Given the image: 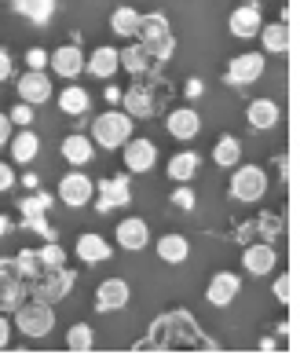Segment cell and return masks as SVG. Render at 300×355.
I'll return each mask as SVG.
<instances>
[{"label": "cell", "mask_w": 300, "mask_h": 355, "mask_svg": "<svg viewBox=\"0 0 300 355\" xmlns=\"http://www.w3.org/2000/svg\"><path fill=\"white\" fill-rule=\"evenodd\" d=\"M15 92H19L22 103H30V107H44L55 88H51V77L44 70H26L15 81Z\"/></svg>", "instance_id": "13"}, {"label": "cell", "mask_w": 300, "mask_h": 355, "mask_svg": "<svg viewBox=\"0 0 300 355\" xmlns=\"http://www.w3.org/2000/svg\"><path fill=\"white\" fill-rule=\"evenodd\" d=\"M267 194V173L260 165H234V176H231V198L242 202V205H256L260 198Z\"/></svg>", "instance_id": "5"}, {"label": "cell", "mask_w": 300, "mask_h": 355, "mask_svg": "<svg viewBox=\"0 0 300 355\" xmlns=\"http://www.w3.org/2000/svg\"><path fill=\"white\" fill-rule=\"evenodd\" d=\"M8 117H11V125H19V128H30L33 125V107H30V103H15V107H11L8 110Z\"/></svg>", "instance_id": "41"}, {"label": "cell", "mask_w": 300, "mask_h": 355, "mask_svg": "<svg viewBox=\"0 0 300 355\" xmlns=\"http://www.w3.org/2000/svg\"><path fill=\"white\" fill-rule=\"evenodd\" d=\"M132 117L125 110H103L99 117H92V143L103 150H117L121 143L132 136Z\"/></svg>", "instance_id": "2"}, {"label": "cell", "mask_w": 300, "mask_h": 355, "mask_svg": "<svg viewBox=\"0 0 300 355\" xmlns=\"http://www.w3.org/2000/svg\"><path fill=\"white\" fill-rule=\"evenodd\" d=\"M73 253H77V260H81V264H107V260L114 257V245L103 239V234L85 231L81 239L73 242Z\"/></svg>", "instance_id": "20"}, {"label": "cell", "mask_w": 300, "mask_h": 355, "mask_svg": "<svg viewBox=\"0 0 300 355\" xmlns=\"http://www.w3.org/2000/svg\"><path fill=\"white\" fill-rule=\"evenodd\" d=\"M48 67H51V73L55 77H62V81H77V77L85 73V51H81V44H62V48H55V51H48Z\"/></svg>", "instance_id": "10"}, {"label": "cell", "mask_w": 300, "mask_h": 355, "mask_svg": "<svg viewBox=\"0 0 300 355\" xmlns=\"http://www.w3.org/2000/svg\"><path fill=\"white\" fill-rule=\"evenodd\" d=\"M161 96H165V85H154V81H139L128 85V92H121V107L132 121H143V117H154L161 107Z\"/></svg>", "instance_id": "3"}, {"label": "cell", "mask_w": 300, "mask_h": 355, "mask_svg": "<svg viewBox=\"0 0 300 355\" xmlns=\"http://www.w3.org/2000/svg\"><path fill=\"white\" fill-rule=\"evenodd\" d=\"M198 168H202V154L198 150H176L173 157H168L165 173H168L173 183H191L194 176H198Z\"/></svg>", "instance_id": "22"}, {"label": "cell", "mask_w": 300, "mask_h": 355, "mask_svg": "<svg viewBox=\"0 0 300 355\" xmlns=\"http://www.w3.org/2000/svg\"><path fill=\"white\" fill-rule=\"evenodd\" d=\"M67 348L77 352V355L92 352V348H96V330H92L88 322H73L70 330H67Z\"/></svg>", "instance_id": "33"}, {"label": "cell", "mask_w": 300, "mask_h": 355, "mask_svg": "<svg viewBox=\"0 0 300 355\" xmlns=\"http://www.w3.org/2000/svg\"><path fill=\"white\" fill-rule=\"evenodd\" d=\"M37 257H41L44 271H48V268H62V264H67V249H62L55 239H48L41 249H37Z\"/></svg>", "instance_id": "37"}, {"label": "cell", "mask_w": 300, "mask_h": 355, "mask_svg": "<svg viewBox=\"0 0 300 355\" xmlns=\"http://www.w3.org/2000/svg\"><path fill=\"white\" fill-rule=\"evenodd\" d=\"M279 103L275 99H253L249 107H245V121H249V128H256V132H267V128L279 125Z\"/></svg>", "instance_id": "24"}, {"label": "cell", "mask_w": 300, "mask_h": 355, "mask_svg": "<svg viewBox=\"0 0 300 355\" xmlns=\"http://www.w3.org/2000/svg\"><path fill=\"white\" fill-rule=\"evenodd\" d=\"M139 44H143V41H139ZM147 51H150L158 62H168V59H173V51H176V37H173V33L154 37V41H147Z\"/></svg>", "instance_id": "38"}, {"label": "cell", "mask_w": 300, "mask_h": 355, "mask_svg": "<svg viewBox=\"0 0 300 355\" xmlns=\"http://www.w3.org/2000/svg\"><path fill=\"white\" fill-rule=\"evenodd\" d=\"M202 92H205V81H202V77H187V81H184V96H187V99H198Z\"/></svg>", "instance_id": "46"}, {"label": "cell", "mask_w": 300, "mask_h": 355, "mask_svg": "<svg viewBox=\"0 0 300 355\" xmlns=\"http://www.w3.org/2000/svg\"><path fill=\"white\" fill-rule=\"evenodd\" d=\"M271 293H275L282 304H290V300H293V275H279L275 286H271Z\"/></svg>", "instance_id": "42"}, {"label": "cell", "mask_w": 300, "mask_h": 355, "mask_svg": "<svg viewBox=\"0 0 300 355\" xmlns=\"http://www.w3.org/2000/svg\"><path fill=\"white\" fill-rule=\"evenodd\" d=\"M11 77H15V59L8 48H0V81H11Z\"/></svg>", "instance_id": "44"}, {"label": "cell", "mask_w": 300, "mask_h": 355, "mask_svg": "<svg viewBox=\"0 0 300 355\" xmlns=\"http://www.w3.org/2000/svg\"><path fill=\"white\" fill-rule=\"evenodd\" d=\"M132 300V286L125 279H103L96 286V311H121Z\"/></svg>", "instance_id": "14"}, {"label": "cell", "mask_w": 300, "mask_h": 355, "mask_svg": "<svg viewBox=\"0 0 300 355\" xmlns=\"http://www.w3.org/2000/svg\"><path fill=\"white\" fill-rule=\"evenodd\" d=\"M22 300H30V282H26V279L15 275V279L0 282V311H4V315H11Z\"/></svg>", "instance_id": "30"}, {"label": "cell", "mask_w": 300, "mask_h": 355, "mask_svg": "<svg viewBox=\"0 0 300 355\" xmlns=\"http://www.w3.org/2000/svg\"><path fill=\"white\" fill-rule=\"evenodd\" d=\"M15 15L30 19L33 26H48L51 15H55V0H11Z\"/></svg>", "instance_id": "29"}, {"label": "cell", "mask_w": 300, "mask_h": 355, "mask_svg": "<svg viewBox=\"0 0 300 355\" xmlns=\"http://www.w3.org/2000/svg\"><path fill=\"white\" fill-rule=\"evenodd\" d=\"M282 234V220L275 216V213H260L253 223H238V234H234V239H238L242 245L245 242H275Z\"/></svg>", "instance_id": "17"}, {"label": "cell", "mask_w": 300, "mask_h": 355, "mask_svg": "<svg viewBox=\"0 0 300 355\" xmlns=\"http://www.w3.org/2000/svg\"><path fill=\"white\" fill-rule=\"evenodd\" d=\"M165 33H173L168 30V19L161 15V11H150V15H139V22H136V41H154V37H165Z\"/></svg>", "instance_id": "31"}, {"label": "cell", "mask_w": 300, "mask_h": 355, "mask_svg": "<svg viewBox=\"0 0 300 355\" xmlns=\"http://www.w3.org/2000/svg\"><path fill=\"white\" fill-rule=\"evenodd\" d=\"M26 67H30V70H44L48 67V51L44 48H30V51H26Z\"/></svg>", "instance_id": "43"}, {"label": "cell", "mask_w": 300, "mask_h": 355, "mask_svg": "<svg viewBox=\"0 0 300 355\" xmlns=\"http://www.w3.org/2000/svg\"><path fill=\"white\" fill-rule=\"evenodd\" d=\"M136 22H139V11L132 4H121V8L110 11V30L117 37H132L136 33Z\"/></svg>", "instance_id": "35"}, {"label": "cell", "mask_w": 300, "mask_h": 355, "mask_svg": "<svg viewBox=\"0 0 300 355\" xmlns=\"http://www.w3.org/2000/svg\"><path fill=\"white\" fill-rule=\"evenodd\" d=\"M8 345H11V319L0 311V348H8Z\"/></svg>", "instance_id": "49"}, {"label": "cell", "mask_w": 300, "mask_h": 355, "mask_svg": "<svg viewBox=\"0 0 300 355\" xmlns=\"http://www.w3.org/2000/svg\"><path fill=\"white\" fill-rule=\"evenodd\" d=\"M19 180H22V183H26V187H30V191H37V187H41V176H37V173H22Z\"/></svg>", "instance_id": "50"}, {"label": "cell", "mask_w": 300, "mask_h": 355, "mask_svg": "<svg viewBox=\"0 0 300 355\" xmlns=\"http://www.w3.org/2000/svg\"><path fill=\"white\" fill-rule=\"evenodd\" d=\"M117 70H121V59H117V48L110 44H99L92 48V55H85V73L99 77V81H110Z\"/></svg>", "instance_id": "21"}, {"label": "cell", "mask_w": 300, "mask_h": 355, "mask_svg": "<svg viewBox=\"0 0 300 355\" xmlns=\"http://www.w3.org/2000/svg\"><path fill=\"white\" fill-rule=\"evenodd\" d=\"M165 128H168V136H173V139L191 143L194 136L202 132V114L194 110V107H176V110H168Z\"/></svg>", "instance_id": "16"}, {"label": "cell", "mask_w": 300, "mask_h": 355, "mask_svg": "<svg viewBox=\"0 0 300 355\" xmlns=\"http://www.w3.org/2000/svg\"><path fill=\"white\" fill-rule=\"evenodd\" d=\"M8 150L15 157V165H30L37 154H41V136L33 132V128H22V132H11L8 139Z\"/></svg>", "instance_id": "25"}, {"label": "cell", "mask_w": 300, "mask_h": 355, "mask_svg": "<svg viewBox=\"0 0 300 355\" xmlns=\"http://www.w3.org/2000/svg\"><path fill=\"white\" fill-rule=\"evenodd\" d=\"M260 26H264V11H260L256 0H245V4H238V8L231 11V19H227V30L238 37V41H249V37H256Z\"/></svg>", "instance_id": "12"}, {"label": "cell", "mask_w": 300, "mask_h": 355, "mask_svg": "<svg viewBox=\"0 0 300 355\" xmlns=\"http://www.w3.org/2000/svg\"><path fill=\"white\" fill-rule=\"evenodd\" d=\"M51 205H55V194H48L44 187H37V191H30V194L19 202V213H22V216H44Z\"/></svg>", "instance_id": "34"}, {"label": "cell", "mask_w": 300, "mask_h": 355, "mask_svg": "<svg viewBox=\"0 0 300 355\" xmlns=\"http://www.w3.org/2000/svg\"><path fill=\"white\" fill-rule=\"evenodd\" d=\"M22 227H26V231H37L44 242L55 239V227L48 223V213H44V216H22Z\"/></svg>", "instance_id": "40"}, {"label": "cell", "mask_w": 300, "mask_h": 355, "mask_svg": "<svg viewBox=\"0 0 300 355\" xmlns=\"http://www.w3.org/2000/svg\"><path fill=\"white\" fill-rule=\"evenodd\" d=\"M264 67H267L264 51H242V55H234V59L227 62L224 81H227L231 88H249V85H256L260 77H264Z\"/></svg>", "instance_id": "7"}, {"label": "cell", "mask_w": 300, "mask_h": 355, "mask_svg": "<svg viewBox=\"0 0 300 355\" xmlns=\"http://www.w3.org/2000/svg\"><path fill=\"white\" fill-rule=\"evenodd\" d=\"M15 279V257H0V282Z\"/></svg>", "instance_id": "48"}, {"label": "cell", "mask_w": 300, "mask_h": 355, "mask_svg": "<svg viewBox=\"0 0 300 355\" xmlns=\"http://www.w3.org/2000/svg\"><path fill=\"white\" fill-rule=\"evenodd\" d=\"M55 103L67 117H85L88 110H92V96H88V88H81L77 81H70V88H62Z\"/></svg>", "instance_id": "26"}, {"label": "cell", "mask_w": 300, "mask_h": 355, "mask_svg": "<svg viewBox=\"0 0 300 355\" xmlns=\"http://www.w3.org/2000/svg\"><path fill=\"white\" fill-rule=\"evenodd\" d=\"M154 249H158V260H161V264H184V260L191 257L187 234H161Z\"/></svg>", "instance_id": "28"}, {"label": "cell", "mask_w": 300, "mask_h": 355, "mask_svg": "<svg viewBox=\"0 0 300 355\" xmlns=\"http://www.w3.org/2000/svg\"><path fill=\"white\" fill-rule=\"evenodd\" d=\"M238 289H242V279H238V275H234V271H220V275H213V279H209L205 300H209L213 308H227V304H234Z\"/></svg>", "instance_id": "18"}, {"label": "cell", "mask_w": 300, "mask_h": 355, "mask_svg": "<svg viewBox=\"0 0 300 355\" xmlns=\"http://www.w3.org/2000/svg\"><path fill=\"white\" fill-rule=\"evenodd\" d=\"M59 150H62V157H67L73 168H85L96 157V143H92V136H85V132H70L67 139H62Z\"/></svg>", "instance_id": "23"}, {"label": "cell", "mask_w": 300, "mask_h": 355, "mask_svg": "<svg viewBox=\"0 0 300 355\" xmlns=\"http://www.w3.org/2000/svg\"><path fill=\"white\" fill-rule=\"evenodd\" d=\"M11 132H15V125H11V117H8L4 110H0V147H8Z\"/></svg>", "instance_id": "47"}, {"label": "cell", "mask_w": 300, "mask_h": 355, "mask_svg": "<svg viewBox=\"0 0 300 355\" xmlns=\"http://www.w3.org/2000/svg\"><path fill=\"white\" fill-rule=\"evenodd\" d=\"M92 194H96V180L85 173V168H70L67 176L59 180V187H55V198L62 205H70V209H81L92 202Z\"/></svg>", "instance_id": "8"}, {"label": "cell", "mask_w": 300, "mask_h": 355, "mask_svg": "<svg viewBox=\"0 0 300 355\" xmlns=\"http://www.w3.org/2000/svg\"><path fill=\"white\" fill-rule=\"evenodd\" d=\"M260 352H275V337H264V340H260Z\"/></svg>", "instance_id": "52"}, {"label": "cell", "mask_w": 300, "mask_h": 355, "mask_svg": "<svg viewBox=\"0 0 300 355\" xmlns=\"http://www.w3.org/2000/svg\"><path fill=\"white\" fill-rule=\"evenodd\" d=\"M15 168H11L8 162H0V194H4V191H11V187H15Z\"/></svg>", "instance_id": "45"}, {"label": "cell", "mask_w": 300, "mask_h": 355, "mask_svg": "<svg viewBox=\"0 0 300 355\" xmlns=\"http://www.w3.org/2000/svg\"><path fill=\"white\" fill-rule=\"evenodd\" d=\"M8 231H11V220H8L4 213H0V239H4V234H8Z\"/></svg>", "instance_id": "53"}, {"label": "cell", "mask_w": 300, "mask_h": 355, "mask_svg": "<svg viewBox=\"0 0 300 355\" xmlns=\"http://www.w3.org/2000/svg\"><path fill=\"white\" fill-rule=\"evenodd\" d=\"M114 242L128 249V253H139V249H147L150 245V227H147V220L143 216H125L121 223H117V231H114Z\"/></svg>", "instance_id": "15"}, {"label": "cell", "mask_w": 300, "mask_h": 355, "mask_svg": "<svg viewBox=\"0 0 300 355\" xmlns=\"http://www.w3.org/2000/svg\"><path fill=\"white\" fill-rule=\"evenodd\" d=\"M11 315H15L19 334L30 337V340H41V337H48L51 330H55V304H44V300H37V297L22 300Z\"/></svg>", "instance_id": "1"}, {"label": "cell", "mask_w": 300, "mask_h": 355, "mask_svg": "<svg viewBox=\"0 0 300 355\" xmlns=\"http://www.w3.org/2000/svg\"><path fill=\"white\" fill-rule=\"evenodd\" d=\"M117 150H121L125 168L132 176H143V173H150V168L158 165V147H154V139H147V136H128Z\"/></svg>", "instance_id": "9"}, {"label": "cell", "mask_w": 300, "mask_h": 355, "mask_svg": "<svg viewBox=\"0 0 300 355\" xmlns=\"http://www.w3.org/2000/svg\"><path fill=\"white\" fill-rule=\"evenodd\" d=\"M117 59H121V70H128L132 77H150L161 67V62L147 51V44H139V41L128 44V48H117Z\"/></svg>", "instance_id": "19"}, {"label": "cell", "mask_w": 300, "mask_h": 355, "mask_svg": "<svg viewBox=\"0 0 300 355\" xmlns=\"http://www.w3.org/2000/svg\"><path fill=\"white\" fill-rule=\"evenodd\" d=\"M275 264H279V249H275V242H245V249H242V268H245V275H271L275 271Z\"/></svg>", "instance_id": "11"}, {"label": "cell", "mask_w": 300, "mask_h": 355, "mask_svg": "<svg viewBox=\"0 0 300 355\" xmlns=\"http://www.w3.org/2000/svg\"><path fill=\"white\" fill-rule=\"evenodd\" d=\"M256 37L264 41V55H285L290 51V26L285 22H264Z\"/></svg>", "instance_id": "27"}, {"label": "cell", "mask_w": 300, "mask_h": 355, "mask_svg": "<svg viewBox=\"0 0 300 355\" xmlns=\"http://www.w3.org/2000/svg\"><path fill=\"white\" fill-rule=\"evenodd\" d=\"M213 162L220 165V168H234L242 162V143H238V136H220L216 139V147H213Z\"/></svg>", "instance_id": "32"}, {"label": "cell", "mask_w": 300, "mask_h": 355, "mask_svg": "<svg viewBox=\"0 0 300 355\" xmlns=\"http://www.w3.org/2000/svg\"><path fill=\"white\" fill-rule=\"evenodd\" d=\"M107 103H110V107H117V103H121V88H117V85L107 88Z\"/></svg>", "instance_id": "51"}, {"label": "cell", "mask_w": 300, "mask_h": 355, "mask_svg": "<svg viewBox=\"0 0 300 355\" xmlns=\"http://www.w3.org/2000/svg\"><path fill=\"white\" fill-rule=\"evenodd\" d=\"M41 271H44V264H41V257H37V249H19L15 253V275L19 279L33 282Z\"/></svg>", "instance_id": "36"}, {"label": "cell", "mask_w": 300, "mask_h": 355, "mask_svg": "<svg viewBox=\"0 0 300 355\" xmlns=\"http://www.w3.org/2000/svg\"><path fill=\"white\" fill-rule=\"evenodd\" d=\"M96 213H114V209H121L132 202V176L117 173V176H103L96 183Z\"/></svg>", "instance_id": "6"}, {"label": "cell", "mask_w": 300, "mask_h": 355, "mask_svg": "<svg viewBox=\"0 0 300 355\" xmlns=\"http://www.w3.org/2000/svg\"><path fill=\"white\" fill-rule=\"evenodd\" d=\"M168 202H173L176 209H184V213H191V209L198 205V194H194L191 183H176V191H173V198H168Z\"/></svg>", "instance_id": "39"}, {"label": "cell", "mask_w": 300, "mask_h": 355, "mask_svg": "<svg viewBox=\"0 0 300 355\" xmlns=\"http://www.w3.org/2000/svg\"><path fill=\"white\" fill-rule=\"evenodd\" d=\"M73 282H77V275H73L67 264H62V268H48V271H41V275L30 282V297L44 300V304H59L62 297H70Z\"/></svg>", "instance_id": "4"}]
</instances>
